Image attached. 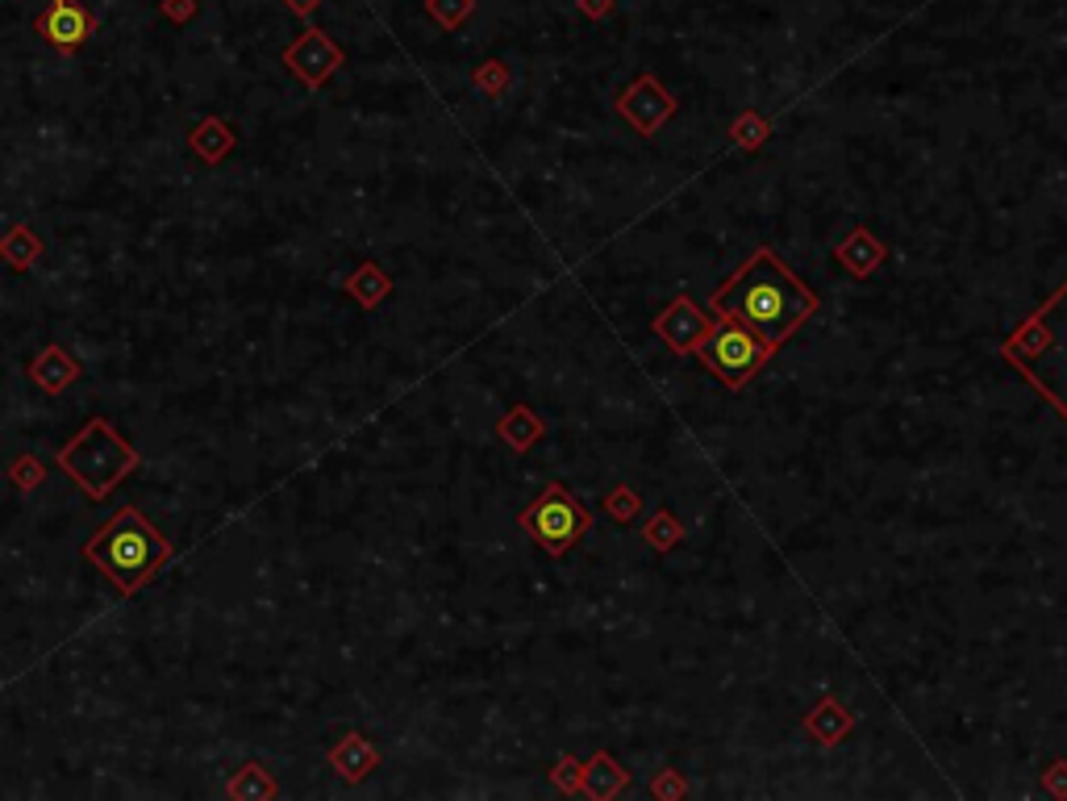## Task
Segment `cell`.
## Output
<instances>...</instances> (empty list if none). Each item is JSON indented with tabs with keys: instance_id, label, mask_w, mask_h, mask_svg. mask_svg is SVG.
<instances>
[{
	"instance_id": "cell-1",
	"label": "cell",
	"mask_w": 1067,
	"mask_h": 801,
	"mask_svg": "<svg viewBox=\"0 0 1067 801\" xmlns=\"http://www.w3.org/2000/svg\"><path fill=\"white\" fill-rule=\"evenodd\" d=\"M813 306H818L813 292L801 280H792L771 250H759L730 285L713 292L717 318H734L768 343H785L792 325H801L813 313Z\"/></svg>"
},
{
	"instance_id": "cell-2",
	"label": "cell",
	"mask_w": 1067,
	"mask_h": 801,
	"mask_svg": "<svg viewBox=\"0 0 1067 801\" xmlns=\"http://www.w3.org/2000/svg\"><path fill=\"white\" fill-rule=\"evenodd\" d=\"M175 547L159 526H150L138 514V505H121L117 517H109L100 531L84 543V559H93L100 573L109 576L121 597H134L154 573L168 564Z\"/></svg>"
},
{
	"instance_id": "cell-3",
	"label": "cell",
	"mask_w": 1067,
	"mask_h": 801,
	"mask_svg": "<svg viewBox=\"0 0 1067 801\" xmlns=\"http://www.w3.org/2000/svg\"><path fill=\"white\" fill-rule=\"evenodd\" d=\"M1005 360L1067 418V285L1017 330Z\"/></svg>"
},
{
	"instance_id": "cell-4",
	"label": "cell",
	"mask_w": 1067,
	"mask_h": 801,
	"mask_svg": "<svg viewBox=\"0 0 1067 801\" xmlns=\"http://www.w3.org/2000/svg\"><path fill=\"white\" fill-rule=\"evenodd\" d=\"M58 468L93 501H105L113 493V484H121L138 468V451L105 418H93L58 451Z\"/></svg>"
},
{
	"instance_id": "cell-5",
	"label": "cell",
	"mask_w": 1067,
	"mask_h": 801,
	"mask_svg": "<svg viewBox=\"0 0 1067 801\" xmlns=\"http://www.w3.org/2000/svg\"><path fill=\"white\" fill-rule=\"evenodd\" d=\"M518 522H522L525 531H530V538L551 555H567L576 543H580L584 534L593 531V514H588L563 484H546L543 493L525 505Z\"/></svg>"
},
{
	"instance_id": "cell-6",
	"label": "cell",
	"mask_w": 1067,
	"mask_h": 801,
	"mask_svg": "<svg viewBox=\"0 0 1067 801\" xmlns=\"http://www.w3.org/2000/svg\"><path fill=\"white\" fill-rule=\"evenodd\" d=\"M771 346L776 343L759 339V334L747 330L743 322L722 318V325H713V334L701 343V360L709 363V372H717L730 388H738V384H747L750 376L768 363Z\"/></svg>"
},
{
	"instance_id": "cell-7",
	"label": "cell",
	"mask_w": 1067,
	"mask_h": 801,
	"mask_svg": "<svg viewBox=\"0 0 1067 801\" xmlns=\"http://www.w3.org/2000/svg\"><path fill=\"white\" fill-rule=\"evenodd\" d=\"M34 30L46 46H55V51H63V55H72V51H79V46L96 34V18L79 4V0H51V9L38 13Z\"/></svg>"
},
{
	"instance_id": "cell-8",
	"label": "cell",
	"mask_w": 1067,
	"mask_h": 801,
	"mask_svg": "<svg viewBox=\"0 0 1067 801\" xmlns=\"http://www.w3.org/2000/svg\"><path fill=\"white\" fill-rule=\"evenodd\" d=\"M284 63L297 72L300 84H309V88H321L326 79L334 76L338 67H342V51H338L334 42L326 39L321 30H305L288 51H284Z\"/></svg>"
},
{
	"instance_id": "cell-9",
	"label": "cell",
	"mask_w": 1067,
	"mask_h": 801,
	"mask_svg": "<svg viewBox=\"0 0 1067 801\" xmlns=\"http://www.w3.org/2000/svg\"><path fill=\"white\" fill-rule=\"evenodd\" d=\"M655 334L672 346L675 355H689V351H701V343L713 334V322L689 297H675L672 306H668V313L655 318Z\"/></svg>"
},
{
	"instance_id": "cell-10",
	"label": "cell",
	"mask_w": 1067,
	"mask_h": 801,
	"mask_svg": "<svg viewBox=\"0 0 1067 801\" xmlns=\"http://www.w3.org/2000/svg\"><path fill=\"white\" fill-rule=\"evenodd\" d=\"M672 109H675V100L663 93L651 76H642L634 88L618 100V114L626 117V121H634L638 134H655L659 126L672 117Z\"/></svg>"
},
{
	"instance_id": "cell-11",
	"label": "cell",
	"mask_w": 1067,
	"mask_h": 801,
	"mask_svg": "<svg viewBox=\"0 0 1067 801\" xmlns=\"http://www.w3.org/2000/svg\"><path fill=\"white\" fill-rule=\"evenodd\" d=\"M375 763H380V751L372 747V739H363L359 730H351V735H342L334 747H330V768H334L342 781H367L375 772Z\"/></svg>"
},
{
	"instance_id": "cell-12",
	"label": "cell",
	"mask_w": 1067,
	"mask_h": 801,
	"mask_svg": "<svg viewBox=\"0 0 1067 801\" xmlns=\"http://www.w3.org/2000/svg\"><path fill=\"white\" fill-rule=\"evenodd\" d=\"M75 376H79V363H75L58 343H51L34 363H30V381H34L42 393H51V397L67 393V388L75 384Z\"/></svg>"
},
{
	"instance_id": "cell-13",
	"label": "cell",
	"mask_w": 1067,
	"mask_h": 801,
	"mask_svg": "<svg viewBox=\"0 0 1067 801\" xmlns=\"http://www.w3.org/2000/svg\"><path fill=\"white\" fill-rule=\"evenodd\" d=\"M497 439H505L513 451H530L534 442L543 439V421L530 405H513L505 418L497 421Z\"/></svg>"
},
{
	"instance_id": "cell-14",
	"label": "cell",
	"mask_w": 1067,
	"mask_h": 801,
	"mask_svg": "<svg viewBox=\"0 0 1067 801\" xmlns=\"http://www.w3.org/2000/svg\"><path fill=\"white\" fill-rule=\"evenodd\" d=\"M626 784H630V777H626V772H621L618 763L609 760L605 751H600V756H593V760H588V768H584V793H588V798L609 801V798H618Z\"/></svg>"
},
{
	"instance_id": "cell-15",
	"label": "cell",
	"mask_w": 1067,
	"mask_h": 801,
	"mask_svg": "<svg viewBox=\"0 0 1067 801\" xmlns=\"http://www.w3.org/2000/svg\"><path fill=\"white\" fill-rule=\"evenodd\" d=\"M234 142H238L234 130H230L225 121H217V117H205V121L192 130V138H188V147L201 154L205 163H222L225 154L234 151Z\"/></svg>"
},
{
	"instance_id": "cell-16",
	"label": "cell",
	"mask_w": 1067,
	"mask_h": 801,
	"mask_svg": "<svg viewBox=\"0 0 1067 801\" xmlns=\"http://www.w3.org/2000/svg\"><path fill=\"white\" fill-rule=\"evenodd\" d=\"M346 292H351L363 309H375V306H384V297L393 292V276H388L380 264H363L355 276L346 280Z\"/></svg>"
},
{
	"instance_id": "cell-17",
	"label": "cell",
	"mask_w": 1067,
	"mask_h": 801,
	"mask_svg": "<svg viewBox=\"0 0 1067 801\" xmlns=\"http://www.w3.org/2000/svg\"><path fill=\"white\" fill-rule=\"evenodd\" d=\"M0 259L9 267H18V271H30L42 259V238L30 226H13L0 238Z\"/></svg>"
},
{
	"instance_id": "cell-18",
	"label": "cell",
	"mask_w": 1067,
	"mask_h": 801,
	"mask_svg": "<svg viewBox=\"0 0 1067 801\" xmlns=\"http://www.w3.org/2000/svg\"><path fill=\"white\" fill-rule=\"evenodd\" d=\"M280 789H276V781L263 772L259 763H243L234 777H230V798H276Z\"/></svg>"
},
{
	"instance_id": "cell-19",
	"label": "cell",
	"mask_w": 1067,
	"mask_h": 801,
	"mask_svg": "<svg viewBox=\"0 0 1067 801\" xmlns=\"http://www.w3.org/2000/svg\"><path fill=\"white\" fill-rule=\"evenodd\" d=\"M471 9H476V0H426V13H430L442 30H459V25L471 18Z\"/></svg>"
},
{
	"instance_id": "cell-20",
	"label": "cell",
	"mask_w": 1067,
	"mask_h": 801,
	"mask_svg": "<svg viewBox=\"0 0 1067 801\" xmlns=\"http://www.w3.org/2000/svg\"><path fill=\"white\" fill-rule=\"evenodd\" d=\"M9 480L18 484L21 493H34L38 484L46 480V463H42V459H34V456L13 459V463H9Z\"/></svg>"
},
{
	"instance_id": "cell-21",
	"label": "cell",
	"mask_w": 1067,
	"mask_h": 801,
	"mask_svg": "<svg viewBox=\"0 0 1067 801\" xmlns=\"http://www.w3.org/2000/svg\"><path fill=\"white\" fill-rule=\"evenodd\" d=\"M476 88H484L488 96H505L509 67L501 63V58H488V63H480V67H476Z\"/></svg>"
},
{
	"instance_id": "cell-22",
	"label": "cell",
	"mask_w": 1067,
	"mask_h": 801,
	"mask_svg": "<svg viewBox=\"0 0 1067 801\" xmlns=\"http://www.w3.org/2000/svg\"><path fill=\"white\" fill-rule=\"evenodd\" d=\"M551 781L559 784L563 793H584V768L572 756H563L559 763H555V772H551Z\"/></svg>"
},
{
	"instance_id": "cell-23",
	"label": "cell",
	"mask_w": 1067,
	"mask_h": 801,
	"mask_svg": "<svg viewBox=\"0 0 1067 801\" xmlns=\"http://www.w3.org/2000/svg\"><path fill=\"white\" fill-rule=\"evenodd\" d=\"M647 538L655 543L659 552H668V547H675V538H680V526H675V522L668 514H659L655 522L647 526Z\"/></svg>"
},
{
	"instance_id": "cell-24",
	"label": "cell",
	"mask_w": 1067,
	"mask_h": 801,
	"mask_svg": "<svg viewBox=\"0 0 1067 801\" xmlns=\"http://www.w3.org/2000/svg\"><path fill=\"white\" fill-rule=\"evenodd\" d=\"M605 510L618 517V522H630V517L638 514V496L630 493V489H618V493L605 496Z\"/></svg>"
},
{
	"instance_id": "cell-25",
	"label": "cell",
	"mask_w": 1067,
	"mask_h": 801,
	"mask_svg": "<svg viewBox=\"0 0 1067 801\" xmlns=\"http://www.w3.org/2000/svg\"><path fill=\"white\" fill-rule=\"evenodd\" d=\"M159 9H163V18H171V21H192V18H196V0H163Z\"/></svg>"
},
{
	"instance_id": "cell-26",
	"label": "cell",
	"mask_w": 1067,
	"mask_h": 801,
	"mask_svg": "<svg viewBox=\"0 0 1067 801\" xmlns=\"http://www.w3.org/2000/svg\"><path fill=\"white\" fill-rule=\"evenodd\" d=\"M655 793H659V798H680V793H684V784H680L672 772H668V777H659V781H655Z\"/></svg>"
},
{
	"instance_id": "cell-27",
	"label": "cell",
	"mask_w": 1067,
	"mask_h": 801,
	"mask_svg": "<svg viewBox=\"0 0 1067 801\" xmlns=\"http://www.w3.org/2000/svg\"><path fill=\"white\" fill-rule=\"evenodd\" d=\"M576 4H580L584 18H605L609 13V0H576Z\"/></svg>"
},
{
	"instance_id": "cell-28",
	"label": "cell",
	"mask_w": 1067,
	"mask_h": 801,
	"mask_svg": "<svg viewBox=\"0 0 1067 801\" xmlns=\"http://www.w3.org/2000/svg\"><path fill=\"white\" fill-rule=\"evenodd\" d=\"M288 4H292V13H300V18H309V13L318 9L321 0H288Z\"/></svg>"
}]
</instances>
